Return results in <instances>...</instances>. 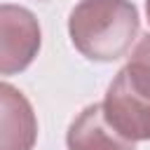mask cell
<instances>
[{
    "mask_svg": "<svg viewBox=\"0 0 150 150\" xmlns=\"http://www.w3.org/2000/svg\"><path fill=\"white\" fill-rule=\"evenodd\" d=\"M68 150H136L134 141L122 136L105 117L103 103L84 108L68 129Z\"/></svg>",
    "mask_w": 150,
    "mask_h": 150,
    "instance_id": "obj_4",
    "label": "cell"
},
{
    "mask_svg": "<svg viewBox=\"0 0 150 150\" xmlns=\"http://www.w3.org/2000/svg\"><path fill=\"white\" fill-rule=\"evenodd\" d=\"M145 9H148V21H150V0L145 2Z\"/></svg>",
    "mask_w": 150,
    "mask_h": 150,
    "instance_id": "obj_7",
    "label": "cell"
},
{
    "mask_svg": "<svg viewBox=\"0 0 150 150\" xmlns=\"http://www.w3.org/2000/svg\"><path fill=\"white\" fill-rule=\"evenodd\" d=\"M103 112L108 122L129 141H150V91L122 68L110 82Z\"/></svg>",
    "mask_w": 150,
    "mask_h": 150,
    "instance_id": "obj_2",
    "label": "cell"
},
{
    "mask_svg": "<svg viewBox=\"0 0 150 150\" xmlns=\"http://www.w3.org/2000/svg\"><path fill=\"white\" fill-rule=\"evenodd\" d=\"M70 40L91 61L127 54L138 33V12L129 0H80L68 19Z\"/></svg>",
    "mask_w": 150,
    "mask_h": 150,
    "instance_id": "obj_1",
    "label": "cell"
},
{
    "mask_svg": "<svg viewBox=\"0 0 150 150\" xmlns=\"http://www.w3.org/2000/svg\"><path fill=\"white\" fill-rule=\"evenodd\" d=\"M124 68L143 89L150 91V35H145L138 42V47L131 54V61Z\"/></svg>",
    "mask_w": 150,
    "mask_h": 150,
    "instance_id": "obj_6",
    "label": "cell"
},
{
    "mask_svg": "<svg viewBox=\"0 0 150 150\" xmlns=\"http://www.w3.org/2000/svg\"><path fill=\"white\" fill-rule=\"evenodd\" d=\"M40 49V26L35 16L16 5L0 9V70L12 75L23 70Z\"/></svg>",
    "mask_w": 150,
    "mask_h": 150,
    "instance_id": "obj_3",
    "label": "cell"
},
{
    "mask_svg": "<svg viewBox=\"0 0 150 150\" xmlns=\"http://www.w3.org/2000/svg\"><path fill=\"white\" fill-rule=\"evenodd\" d=\"M0 101H2V150H30L35 143L38 124L35 115L30 110V103L9 84L0 87Z\"/></svg>",
    "mask_w": 150,
    "mask_h": 150,
    "instance_id": "obj_5",
    "label": "cell"
}]
</instances>
